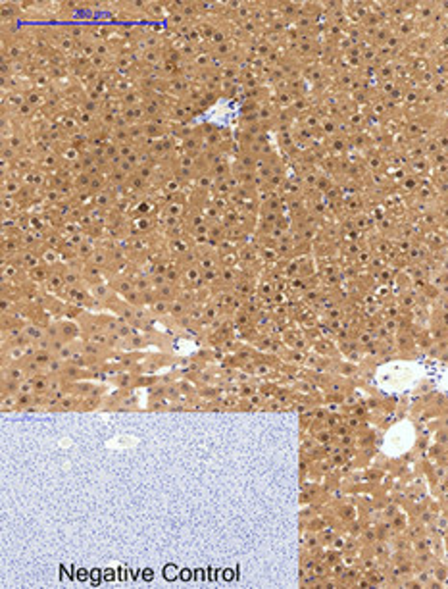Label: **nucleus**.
Returning <instances> with one entry per match:
<instances>
[{"label": "nucleus", "instance_id": "obj_17", "mask_svg": "<svg viewBox=\"0 0 448 589\" xmlns=\"http://www.w3.org/2000/svg\"><path fill=\"white\" fill-rule=\"evenodd\" d=\"M216 185V179H214V175L210 174V172H198V174L194 175V187H196V191H208V189H212Z\"/></svg>", "mask_w": 448, "mask_h": 589}, {"label": "nucleus", "instance_id": "obj_24", "mask_svg": "<svg viewBox=\"0 0 448 589\" xmlns=\"http://www.w3.org/2000/svg\"><path fill=\"white\" fill-rule=\"evenodd\" d=\"M65 364H68V362H64V360H60V359H58V356H54V359H52V360H50V362H48L47 368H44L42 372H44V374H47L48 377H56V375H62V374H64Z\"/></svg>", "mask_w": 448, "mask_h": 589}, {"label": "nucleus", "instance_id": "obj_36", "mask_svg": "<svg viewBox=\"0 0 448 589\" xmlns=\"http://www.w3.org/2000/svg\"><path fill=\"white\" fill-rule=\"evenodd\" d=\"M202 281H204V285H208V283H217L219 281V271L216 270H208V271H202Z\"/></svg>", "mask_w": 448, "mask_h": 589}, {"label": "nucleus", "instance_id": "obj_41", "mask_svg": "<svg viewBox=\"0 0 448 589\" xmlns=\"http://www.w3.org/2000/svg\"><path fill=\"white\" fill-rule=\"evenodd\" d=\"M14 10H16L14 4H4V6H2V17L12 19V17H14Z\"/></svg>", "mask_w": 448, "mask_h": 589}, {"label": "nucleus", "instance_id": "obj_37", "mask_svg": "<svg viewBox=\"0 0 448 589\" xmlns=\"http://www.w3.org/2000/svg\"><path fill=\"white\" fill-rule=\"evenodd\" d=\"M137 175H139V177H143L144 181H150L152 177H156V174H154V166H141L139 170H137Z\"/></svg>", "mask_w": 448, "mask_h": 589}, {"label": "nucleus", "instance_id": "obj_22", "mask_svg": "<svg viewBox=\"0 0 448 589\" xmlns=\"http://www.w3.org/2000/svg\"><path fill=\"white\" fill-rule=\"evenodd\" d=\"M164 216H173V218H183L185 216V204L175 200V197H171L169 202H166L164 206Z\"/></svg>", "mask_w": 448, "mask_h": 589}, {"label": "nucleus", "instance_id": "obj_33", "mask_svg": "<svg viewBox=\"0 0 448 589\" xmlns=\"http://www.w3.org/2000/svg\"><path fill=\"white\" fill-rule=\"evenodd\" d=\"M164 8H166V4H156V2H148L146 4V14L148 16L156 17V19H160V17H164Z\"/></svg>", "mask_w": 448, "mask_h": 589}, {"label": "nucleus", "instance_id": "obj_1", "mask_svg": "<svg viewBox=\"0 0 448 589\" xmlns=\"http://www.w3.org/2000/svg\"><path fill=\"white\" fill-rule=\"evenodd\" d=\"M12 262H16L21 270L29 271L33 270V268H37L39 264H42V260H40V255L39 250H33V248H24L19 255L12 260Z\"/></svg>", "mask_w": 448, "mask_h": 589}, {"label": "nucleus", "instance_id": "obj_28", "mask_svg": "<svg viewBox=\"0 0 448 589\" xmlns=\"http://www.w3.org/2000/svg\"><path fill=\"white\" fill-rule=\"evenodd\" d=\"M91 181H93V175L91 174H81L77 175V177H73V189H75V193L79 191H88V187H91Z\"/></svg>", "mask_w": 448, "mask_h": 589}, {"label": "nucleus", "instance_id": "obj_26", "mask_svg": "<svg viewBox=\"0 0 448 589\" xmlns=\"http://www.w3.org/2000/svg\"><path fill=\"white\" fill-rule=\"evenodd\" d=\"M168 247H169V255H173L175 258H179L183 253H187V250L191 248L189 243H187V237H183V239H169Z\"/></svg>", "mask_w": 448, "mask_h": 589}, {"label": "nucleus", "instance_id": "obj_11", "mask_svg": "<svg viewBox=\"0 0 448 589\" xmlns=\"http://www.w3.org/2000/svg\"><path fill=\"white\" fill-rule=\"evenodd\" d=\"M24 335L31 343H37L47 337V327L39 324V322H27L24 326Z\"/></svg>", "mask_w": 448, "mask_h": 589}, {"label": "nucleus", "instance_id": "obj_31", "mask_svg": "<svg viewBox=\"0 0 448 589\" xmlns=\"http://www.w3.org/2000/svg\"><path fill=\"white\" fill-rule=\"evenodd\" d=\"M12 410H17V397L2 393V412H12Z\"/></svg>", "mask_w": 448, "mask_h": 589}, {"label": "nucleus", "instance_id": "obj_14", "mask_svg": "<svg viewBox=\"0 0 448 589\" xmlns=\"http://www.w3.org/2000/svg\"><path fill=\"white\" fill-rule=\"evenodd\" d=\"M27 377H29V375L25 372L24 364H8V366H4V380H8V382L21 383L25 382Z\"/></svg>", "mask_w": 448, "mask_h": 589}, {"label": "nucleus", "instance_id": "obj_27", "mask_svg": "<svg viewBox=\"0 0 448 589\" xmlns=\"http://www.w3.org/2000/svg\"><path fill=\"white\" fill-rule=\"evenodd\" d=\"M217 262H219V258H217L214 253H206V255L200 256V260H198L196 266H198L202 271H208V270H216Z\"/></svg>", "mask_w": 448, "mask_h": 589}, {"label": "nucleus", "instance_id": "obj_39", "mask_svg": "<svg viewBox=\"0 0 448 589\" xmlns=\"http://www.w3.org/2000/svg\"><path fill=\"white\" fill-rule=\"evenodd\" d=\"M217 316H219V306L210 304V306L204 308V320H206V322H212V320H216Z\"/></svg>", "mask_w": 448, "mask_h": 589}, {"label": "nucleus", "instance_id": "obj_2", "mask_svg": "<svg viewBox=\"0 0 448 589\" xmlns=\"http://www.w3.org/2000/svg\"><path fill=\"white\" fill-rule=\"evenodd\" d=\"M21 181H24L25 187H31V189H37V191H44L48 187V175L47 172L35 167V170L27 172V174L21 177Z\"/></svg>", "mask_w": 448, "mask_h": 589}, {"label": "nucleus", "instance_id": "obj_6", "mask_svg": "<svg viewBox=\"0 0 448 589\" xmlns=\"http://www.w3.org/2000/svg\"><path fill=\"white\" fill-rule=\"evenodd\" d=\"M116 200H118V197H116V193H114V189L110 187H106L104 191L96 193L95 197H93V206L100 208V210H114V204H116Z\"/></svg>", "mask_w": 448, "mask_h": 589}, {"label": "nucleus", "instance_id": "obj_7", "mask_svg": "<svg viewBox=\"0 0 448 589\" xmlns=\"http://www.w3.org/2000/svg\"><path fill=\"white\" fill-rule=\"evenodd\" d=\"M58 156H60V162H62V166H72L73 162H77V160H81V156H83V151H79V149H75L73 144L70 143H64L58 146Z\"/></svg>", "mask_w": 448, "mask_h": 589}, {"label": "nucleus", "instance_id": "obj_42", "mask_svg": "<svg viewBox=\"0 0 448 589\" xmlns=\"http://www.w3.org/2000/svg\"><path fill=\"white\" fill-rule=\"evenodd\" d=\"M231 52V48H229V43H221V45H217L216 47V54L217 56H227Z\"/></svg>", "mask_w": 448, "mask_h": 589}, {"label": "nucleus", "instance_id": "obj_8", "mask_svg": "<svg viewBox=\"0 0 448 589\" xmlns=\"http://www.w3.org/2000/svg\"><path fill=\"white\" fill-rule=\"evenodd\" d=\"M60 333H62V339L65 341H77L79 335H83L81 331V326L75 322V320H60Z\"/></svg>", "mask_w": 448, "mask_h": 589}, {"label": "nucleus", "instance_id": "obj_10", "mask_svg": "<svg viewBox=\"0 0 448 589\" xmlns=\"http://www.w3.org/2000/svg\"><path fill=\"white\" fill-rule=\"evenodd\" d=\"M24 181L21 177H14V175H6L2 181V197H17L19 193L24 191Z\"/></svg>", "mask_w": 448, "mask_h": 589}, {"label": "nucleus", "instance_id": "obj_19", "mask_svg": "<svg viewBox=\"0 0 448 589\" xmlns=\"http://www.w3.org/2000/svg\"><path fill=\"white\" fill-rule=\"evenodd\" d=\"M154 294H156V299H164V301H173V299H177L179 294H181V291L175 287V283H166V285L158 287L156 291H154Z\"/></svg>", "mask_w": 448, "mask_h": 589}, {"label": "nucleus", "instance_id": "obj_35", "mask_svg": "<svg viewBox=\"0 0 448 589\" xmlns=\"http://www.w3.org/2000/svg\"><path fill=\"white\" fill-rule=\"evenodd\" d=\"M185 22H187V17H185L183 14H169L168 16L169 27H179V29H181L185 25Z\"/></svg>", "mask_w": 448, "mask_h": 589}, {"label": "nucleus", "instance_id": "obj_30", "mask_svg": "<svg viewBox=\"0 0 448 589\" xmlns=\"http://www.w3.org/2000/svg\"><path fill=\"white\" fill-rule=\"evenodd\" d=\"M196 166V156L194 154H187L183 152L179 158H177V167H183V170H194Z\"/></svg>", "mask_w": 448, "mask_h": 589}, {"label": "nucleus", "instance_id": "obj_40", "mask_svg": "<svg viewBox=\"0 0 448 589\" xmlns=\"http://www.w3.org/2000/svg\"><path fill=\"white\" fill-rule=\"evenodd\" d=\"M131 382H133V375H131V372H121V375L118 377V383H120V387H129V385H131Z\"/></svg>", "mask_w": 448, "mask_h": 589}, {"label": "nucleus", "instance_id": "obj_4", "mask_svg": "<svg viewBox=\"0 0 448 589\" xmlns=\"http://www.w3.org/2000/svg\"><path fill=\"white\" fill-rule=\"evenodd\" d=\"M88 291H91V297L95 299L96 303H100V304H108L114 299V293H116L108 281H104V283H96V285L88 287Z\"/></svg>", "mask_w": 448, "mask_h": 589}, {"label": "nucleus", "instance_id": "obj_25", "mask_svg": "<svg viewBox=\"0 0 448 589\" xmlns=\"http://www.w3.org/2000/svg\"><path fill=\"white\" fill-rule=\"evenodd\" d=\"M96 250V245H95V241L91 239V237H88L87 235V239L83 241V245H81L79 248H77V258H79V262H87L88 258H91V256H93V253H95Z\"/></svg>", "mask_w": 448, "mask_h": 589}, {"label": "nucleus", "instance_id": "obj_32", "mask_svg": "<svg viewBox=\"0 0 448 589\" xmlns=\"http://www.w3.org/2000/svg\"><path fill=\"white\" fill-rule=\"evenodd\" d=\"M135 235H139V233H146V231L152 227V222H150V218L148 216H141V218H135Z\"/></svg>", "mask_w": 448, "mask_h": 589}, {"label": "nucleus", "instance_id": "obj_38", "mask_svg": "<svg viewBox=\"0 0 448 589\" xmlns=\"http://www.w3.org/2000/svg\"><path fill=\"white\" fill-rule=\"evenodd\" d=\"M35 110H37V108H33L29 102H25L24 106H21V108L16 112V114H17V118H24V120H27V118H33Z\"/></svg>", "mask_w": 448, "mask_h": 589}, {"label": "nucleus", "instance_id": "obj_34", "mask_svg": "<svg viewBox=\"0 0 448 589\" xmlns=\"http://www.w3.org/2000/svg\"><path fill=\"white\" fill-rule=\"evenodd\" d=\"M91 68H93V70H96V72H104L106 68H108V58L95 54L93 58H91Z\"/></svg>", "mask_w": 448, "mask_h": 589}, {"label": "nucleus", "instance_id": "obj_16", "mask_svg": "<svg viewBox=\"0 0 448 589\" xmlns=\"http://www.w3.org/2000/svg\"><path fill=\"white\" fill-rule=\"evenodd\" d=\"M48 276H50V268L44 266V264H39L37 268H33V270L27 271V279L33 281L35 285H44V281L48 279Z\"/></svg>", "mask_w": 448, "mask_h": 589}, {"label": "nucleus", "instance_id": "obj_3", "mask_svg": "<svg viewBox=\"0 0 448 589\" xmlns=\"http://www.w3.org/2000/svg\"><path fill=\"white\" fill-rule=\"evenodd\" d=\"M39 255H40V260H42V264L44 266H48L50 270H54V268H60L62 266V253L58 250V248H50L47 247V245H40L39 248Z\"/></svg>", "mask_w": 448, "mask_h": 589}, {"label": "nucleus", "instance_id": "obj_23", "mask_svg": "<svg viewBox=\"0 0 448 589\" xmlns=\"http://www.w3.org/2000/svg\"><path fill=\"white\" fill-rule=\"evenodd\" d=\"M169 304H171V301H164V299H154L152 303L148 304V310H150V314L152 316H168L169 314Z\"/></svg>", "mask_w": 448, "mask_h": 589}, {"label": "nucleus", "instance_id": "obj_15", "mask_svg": "<svg viewBox=\"0 0 448 589\" xmlns=\"http://www.w3.org/2000/svg\"><path fill=\"white\" fill-rule=\"evenodd\" d=\"M25 104V95L21 91H12L4 96V108L8 112H17Z\"/></svg>", "mask_w": 448, "mask_h": 589}, {"label": "nucleus", "instance_id": "obj_13", "mask_svg": "<svg viewBox=\"0 0 448 589\" xmlns=\"http://www.w3.org/2000/svg\"><path fill=\"white\" fill-rule=\"evenodd\" d=\"M110 285H112L114 291H116L118 294H121V297H125L127 293L135 291V281H133V278H127V276H118V278H114L112 281H110Z\"/></svg>", "mask_w": 448, "mask_h": 589}, {"label": "nucleus", "instance_id": "obj_12", "mask_svg": "<svg viewBox=\"0 0 448 589\" xmlns=\"http://www.w3.org/2000/svg\"><path fill=\"white\" fill-rule=\"evenodd\" d=\"M62 166V162H60V156H58V152H50V154H44V156H39L37 158V167L39 170H42V172H56L58 167Z\"/></svg>", "mask_w": 448, "mask_h": 589}, {"label": "nucleus", "instance_id": "obj_20", "mask_svg": "<svg viewBox=\"0 0 448 589\" xmlns=\"http://www.w3.org/2000/svg\"><path fill=\"white\" fill-rule=\"evenodd\" d=\"M189 310H191V306L185 303L183 299H173L171 301V304H169V316H173L175 320L183 318V316H187L189 314Z\"/></svg>", "mask_w": 448, "mask_h": 589}, {"label": "nucleus", "instance_id": "obj_18", "mask_svg": "<svg viewBox=\"0 0 448 589\" xmlns=\"http://www.w3.org/2000/svg\"><path fill=\"white\" fill-rule=\"evenodd\" d=\"M25 52H27V48H25L24 43H17V40H14V43H6L4 56H6L8 60H21V58L25 56Z\"/></svg>", "mask_w": 448, "mask_h": 589}, {"label": "nucleus", "instance_id": "obj_9", "mask_svg": "<svg viewBox=\"0 0 448 589\" xmlns=\"http://www.w3.org/2000/svg\"><path fill=\"white\" fill-rule=\"evenodd\" d=\"M73 395L77 397H93V395H100L104 391V385H95V383H87V382H75L73 387H70Z\"/></svg>", "mask_w": 448, "mask_h": 589}, {"label": "nucleus", "instance_id": "obj_5", "mask_svg": "<svg viewBox=\"0 0 448 589\" xmlns=\"http://www.w3.org/2000/svg\"><path fill=\"white\" fill-rule=\"evenodd\" d=\"M83 281L87 283V287H93L96 283H104V270L98 268L95 264L85 262L83 264Z\"/></svg>", "mask_w": 448, "mask_h": 589}, {"label": "nucleus", "instance_id": "obj_29", "mask_svg": "<svg viewBox=\"0 0 448 589\" xmlns=\"http://www.w3.org/2000/svg\"><path fill=\"white\" fill-rule=\"evenodd\" d=\"M146 183H148V181H144L143 177H139V175H131V177H129V181H127V185H125V187H127V193H133V195H135V193H143L144 191V187H146Z\"/></svg>", "mask_w": 448, "mask_h": 589}, {"label": "nucleus", "instance_id": "obj_21", "mask_svg": "<svg viewBox=\"0 0 448 589\" xmlns=\"http://www.w3.org/2000/svg\"><path fill=\"white\" fill-rule=\"evenodd\" d=\"M21 204L16 197H2V214L4 216H19Z\"/></svg>", "mask_w": 448, "mask_h": 589}]
</instances>
